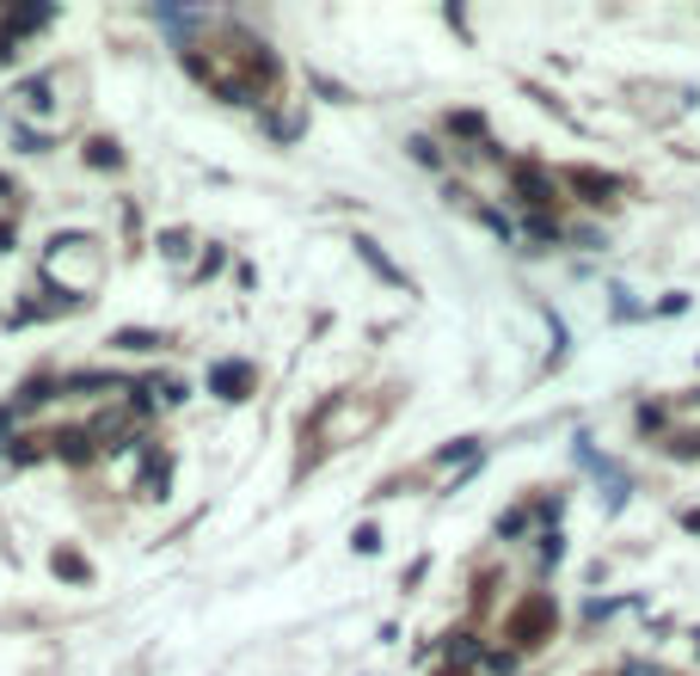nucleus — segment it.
Instances as JSON below:
<instances>
[{
	"instance_id": "1",
	"label": "nucleus",
	"mask_w": 700,
	"mask_h": 676,
	"mask_svg": "<svg viewBox=\"0 0 700 676\" xmlns=\"http://www.w3.org/2000/svg\"><path fill=\"white\" fill-rule=\"evenodd\" d=\"M215 387H246V370H215Z\"/></svg>"
},
{
	"instance_id": "2",
	"label": "nucleus",
	"mask_w": 700,
	"mask_h": 676,
	"mask_svg": "<svg viewBox=\"0 0 700 676\" xmlns=\"http://www.w3.org/2000/svg\"><path fill=\"white\" fill-rule=\"evenodd\" d=\"M621 676H663V670H651V664H627Z\"/></svg>"
}]
</instances>
